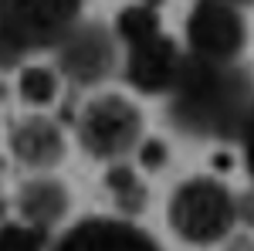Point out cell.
<instances>
[{"instance_id": "obj_1", "label": "cell", "mask_w": 254, "mask_h": 251, "mask_svg": "<svg viewBox=\"0 0 254 251\" xmlns=\"http://www.w3.org/2000/svg\"><path fill=\"white\" fill-rule=\"evenodd\" d=\"M170 119L196 139H241L254 105V85L237 61L183 55L170 85Z\"/></svg>"}, {"instance_id": "obj_2", "label": "cell", "mask_w": 254, "mask_h": 251, "mask_svg": "<svg viewBox=\"0 0 254 251\" xmlns=\"http://www.w3.org/2000/svg\"><path fill=\"white\" fill-rule=\"evenodd\" d=\"M116 38L122 41L126 82L146 95H166L180 72V48L163 34L153 3H132L116 20Z\"/></svg>"}, {"instance_id": "obj_3", "label": "cell", "mask_w": 254, "mask_h": 251, "mask_svg": "<svg viewBox=\"0 0 254 251\" xmlns=\"http://www.w3.org/2000/svg\"><path fill=\"white\" fill-rule=\"evenodd\" d=\"M78 17L81 0H0V65L58 48Z\"/></svg>"}, {"instance_id": "obj_4", "label": "cell", "mask_w": 254, "mask_h": 251, "mask_svg": "<svg viewBox=\"0 0 254 251\" xmlns=\"http://www.w3.org/2000/svg\"><path fill=\"white\" fill-rule=\"evenodd\" d=\"M237 197L210 176H193L170 200V228L190 245H217L237 224Z\"/></svg>"}, {"instance_id": "obj_5", "label": "cell", "mask_w": 254, "mask_h": 251, "mask_svg": "<svg viewBox=\"0 0 254 251\" xmlns=\"http://www.w3.org/2000/svg\"><path fill=\"white\" fill-rule=\"evenodd\" d=\"M75 129L95 160L116 163L142 143V112L122 95H98L78 112Z\"/></svg>"}, {"instance_id": "obj_6", "label": "cell", "mask_w": 254, "mask_h": 251, "mask_svg": "<svg viewBox=\"0 0 254 251\" xmlns=\"http://www.w3.org/2000/svg\"><path fill=\"white\" fill-rule=\"evenodd\" d=\"M248 41V24L227 0H196L187 17L190 55L207 61H237Z\"/></svg>"}, {"instance_id": "obj_7", "label": "cell", "mask_w": 254, "mask_h": 251, "mask_svg": "<svg viewBox=\"0 0 254 251\" xmlns=\"http://www.w3.org/2000/svg\"><path fill=\"white\" fill-rule=\"evenodd\" d=\"M116 34L102 24H75L58 48V75H64L75 85H98L116 72L119 44Z\"/></svg>"}, {"instance_id": "obj_8", "label": "cell", "mask_w": 254, "mask_h": 251, "mask_svg": "<svg viewBox=\"0 0 254 251\" xmlns=\"http://www.w3.org/2000/svg\"><path fill=\"white\" fill-rule=\"evenodd\" d=\"M48 251H163L149 234L116 217H88L61 234Z\"/></svg>"}, {"instance_id": "obj_9", "label": "cell", "mask_w": 254, "mask_h": 251, "mask_svg": "<svg viewBox=\"0 0 254 251\" xmlns=\"http://www.w3.org/2000/svg\"><path fill=\"white\" fill-rule=\"evenodd\" d=\"M10 150L27 170H51L64 160V136L51 119H24L10 133Z\"/></svg>"}, {"instance_id": "obj_10", "label": "cell", "mask_w": 254, "mask_h": 251, "mask_svg": "<svg viewBox=\"0 0 254 251\" xmlns=\"http://www.w3.org/2000/svg\"><path fill=\"white\" fill-rule=\"evenodd\" d=\"M17 211L20 221L31 224V228H55L61 217L68 214V190L64 183L55 176H38V180H27L17 193Z\"/></svg>"}, {"instance_id": "obj_11", "label": "cell", "mask_w": 254, "mask_h": 251, "mask_svg": "<svg viewBox=\"0 0 254 251\" xmlns=\"http://www.w3.org/2000/svg\"><path fill=\"white\" fill-rule=\"evenodd\" d=\"M105 187H109V193L116 197L119 211L139 214L142 207H146V187H142V180L136 176L132 167H126V163H119V160L105 170Z\"/></svg>"}, {"instance_id": "obj_12", "label": "cell", "mask_w": 254, "mask_h": 251, "mask_svg": "<svg viewBox=\"0 0 254 251\" xmlns=\"http://www.w3.org/2000/svg\"><path fill=\"white\" fill-rule=\"evenodd\" d=\"M17 92L27 105H51L61 92V75L44 65H27L17 78Z\"/></svg>"}, {"instance_id": "obj_13", "label": "cell", "mask_w": 254, "mask_h": 251, "mask_svg": "<svg viewBox=\"0 0 254 251\" xmlns=\"http://www.w3.org/2000/svg\"><path fill=\"white\" fill-rule=\"evenodd\" d=\"M0 251H48V231L24 221L0 224Z\"/></svg>"}, {"instance_id": "obj_14", "label": "cell", "mask_w": 254, "mask_h": 251, "mask_svg": "<svg viewBox=\"0 0 254 251\" xmlns=\"http://www.w3.org/2000/svg\"><path fill=\"white\" fill-rule=\"evenodd\" d=\"M136 156H139V163H142L146 170L166 167V146H163L159 139H142V143L136 146Z\"/></svg>"}, {"instance_id": "obj_15", "label": "cell", "mask_w": 254, "mask_h": 251, "mask_svg": "<svg viewBox=\"0 0 254 251\" xmlns=\"http://www.w3.org/2000/svg\"><path fill=\"white\" fill-rule=\"evenodd\" d=\"M241 143H244V160H248V170H251V180H254V105H251V116H248V122H244Z\"/></svg>"}, {"instance_id": "obj_16", "label": "cell", "mask_w": 254, "mask_h": 251, "mask_svg": "<svg viewBox=\"0 0 254 251\" xmlns=\"http://www.w3.org/2000/svg\"><path fill=\"white\" fill-rule=\"evenodd\" d=\"M227 251H254V245L248 241V238H237V241H234V245H231Z\"/></svg>"}, {"instance_id": "obj_17", "label": "cell", "mask_w": 254, "mask_h": 251, "mask_svg": "<svg viewBox=\"0 0 254 251\" xmlns=\"http://www.w3.org/2000/svg\"><path fill=\"white\" fill-rule=\"evenodd\" d=\"M227 3H234V7H241V3H251V0H227Z\"/></svg>"}]
</instances>
